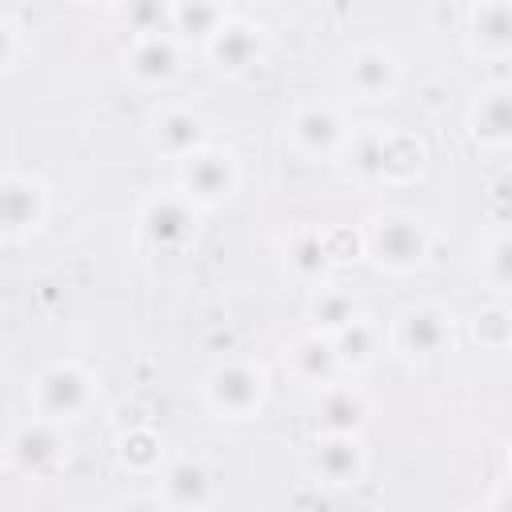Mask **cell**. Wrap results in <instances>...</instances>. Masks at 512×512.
Wrapping results in <instances>:
<instances>
[{
  "instance_id": "cell-1",
  "label": "cell",
  "mask_w": 512,
  "mask_h": 512,
  "mask_svg": "<svg viewBox=\"0 0 512 512\" xmlns=\"http://www.w3.org/2000/svg\"><path fill=\"white\" fill-rule=\"evenodd\" d=\"M364 248H368V256H372L380 268L408 272V268H416V264L428 256V232H424V224L412 220V216H384V220H376V228L368 232Z\"/></svg>"
},
{
  "instance_id": "cell-2",
  "label": "cell",
  "mask_w": 512,
  "mask_h": 512,
  "mask_svg": "<svg viewBox=\"0 0 512 512\" xmlns=\"http://www.w3.org/2000/svg\"><path fill=\"white\" fill-rule=\"evenodd\" d=\"M180 180H184L188 200L220 204L236 192V160L228 152H216V148H196L192 156H184Z\"/></svg>"
},
{
  "instance_id": "cell-3",
  "label": "cell",
  "mask_w": 512,
  "mask_h": 512,
  "mask_svg": "<svg viewBox=\"0 0 512 512\" xmlns=\"http://www.w3.org/2000/svg\"><path fill=\"white\" fill-rule=\"evenodd\" d=\"M204 392H208V404H212L216 412L240 420V416H248V412L260 404V396H264V376H260V368H252V364H236V360H232V364H220V368L208 372Z\"/></svg>"
},
{
  "instance_id": "cell-4",
  "label": "cell",
  "mask_w": 512,
  "mask_h": 512,
  "mask_svg": "<svg viewBox=\"0 0 512 512\" xmlns=\"http://www.w3.org/2000/svg\"><path fill=\"white\" fill-rule=\"evenodd\" d=\"M88 396H92V380L76 364H52L36 380V404L52 420H64V416L84 412L88 408Z\"/></svg>"
},
{
  "instance_id": "cell-5",
  "label": "cell",
  "mask_w": 512,
  "mask_h": 512,
  "mask_svg": "<svg viewBox=\"0 0 512 512\" xmlns=\"http://www.w3.org/2000/svg\"><path fill=\"white\" fill-rule=\"evenodd\" d=\"M140 232L156 244V248H180L192 232H196V216H192V204L184 196H172V192H160L144 204L140 212Z\"/></svg>"
},
{
  "instance_id": "cell-6",
  "label": "cell",
  "mask_w": 512,
  "mask_h": 512,
  "mask_svg": "<svg viewBox=\"0 0 512 512\" xmlns=\"http://www.w3.org/2000/svg\"><path fill=\"white\" fill-rule=\"evenodd\" d=\"M452 336V316L436 304H420V308H408L396 324V344L408 352V356H436Z\"/></svg>"
},
{
  "instance_id": "cell-7",
  "label": "cell",
  "mask_w": 512,
  "mask_h": 512,
  "mask_svg": "<svg viewBox=\"0 0 512 512\" xmlns=\"http://www.w3.org/2000/svg\"><path fill=\"white\" fill-rule=\"evenodd\" d=\"M44 220V188L32 176H8L0 184V224L4 236L32 232Z\"/></svg>"
},
{
  "instance_id": "cell-8",
  "label": "cell",
  "mask_w": 512,
  "mask_h": 512,
  "mask_svg": "<svg viewBox=\"0 0 512 512\" xmlns=\"http://www.w3.org/2000/svg\"><path fill=\"white\" fill-rule=\"evenodd\" d=\"M208 52L216 60V68L224 72H244L260 60L264 52V36L256 24H244V20H228L212 40H208Z\"/></svg>"
},
{
  "instance_id": "cell-9",
  "label": "cell",
  "mask_w": 512,
  "mask_h": 512,
  "mask_svg": "<svg viewBox=\"0 0 512 512\" xmlns=\"http://www.w3.org/2000/svg\"><path fill=\"white\" fill-rule=\"evenodd\" d=\"M364 468V452L356 444V432H328L312 452V472L328 484H348Z\"/></svg>"
},
{
  "instance_id": "cell-10",
  "label": "cell",
  "mask_w": 512,
  "mask_h": 512,
  "mask_svg": "<svg viewBox=\"0 0 512 512\" xmlns=\"http://www.w3.org/2000/svg\"><path fill=\"white\" fill-rule=\"evenodd\" d=\"M348 84L360 100H384L396 84V60L384 48H360L348 60Z\"/></svg>"
},
{
  "instance_id": "cell-11",
  "label": "cell",
  "mask_w": 512,
  "mask_h": 512,
  "mask_svg": "<svg viewBox=\"0 0 512 512\" xmlns=\"http://www.w3.org/2000/svg\"><path fill=\"white\" fill-rule=\"evenodd\" d=\"M292 140H296L308 156H328V152L340 148L344 124H340V116H336L332 108L308 104V108H300L296 120H292Z\"/></svg>"
},
{
  "instance_id": "cell-12",
  "label": "cell",
  "mask_w": 512,
  "mask_h": 512,
  "mask_svg": "<svg viewBox=\"0 0 512 512\" xmlns=\"http://www.w3.org/2000/svg\"><path fill=\"white\" fill-rule=\"evenodd\" d=\"M176 68H180V52H176V44H172L168 36H160V32L140 36L136 48H132V56H128V72H132L140 84H164V80L176 76Z\"/></svg>"
},
{
  "instance_id": "cell-13",
  "label": "cell",
  "mask_w": 512,
  "mask_h": 512,
  "mask_svg": "<svg viewBox=\"0 0 512 512\" xmlns=\"http://www.w3.org/2000/svg\"><path fill=\"white\" fill-rule=\"evenodd\" d=\"M152 140H156L160 152L184 160V156H192L196 148H204V120H200L196 112H188V108H172V112H164V116L156 120Z\"/></svg>"
},
{
  "instance_id": "cell-14",
  "label": "cell",
  "mask_w": 512,
  "mask_h": 512,
  "mask_svg": "<svg viewBox=\"0 0 512 512\" xmlns=\"http://www.w3.org/2000/svg\"><path fill=\"white\" fill-rule=\"evenodd\" d=\"M60 448H64V440L48 420H32L12 436V460L20 468H28V472H40V468L56 464Z\"/></svg>"
},
{
  "instance_id": "cell-15",
  "label": "cell",
  "mask_w": 512,
  "mask_h": 512,
  "mask_svg": "<svg viewBox=\"0 0 512 512\" xmlns=\"http://www.w3.org/2000/svg\"><path fill=\"white\" fill-rule=\"evenodd\" d=\"M368 420V400L356 388H328L316 404V424L324 432H360Z\"/></svg>"
},
{
  "instance_id": "cell-16",
  "label": "cell",
  "mask_w": 512,
  "mask_h": 512,
  "mask_svg": "<svg viewBox=\"0 0 512 512\" xmlns=\"http://www.w3.org/2000/svg\"><path fill=\"white\" fill-rule=\"evenodd\" d=\"M472 40L488 52H512V0H480L472 8Z\"/></svg>"
},
{
  "instance_id": "cell-17",
  "label": "cell",
  "mask_w": 512,
  "mask_h": 512,
  "mask_svg": "<svg viewBox=\"0 0 512 512\" xmlns=\"http://www.w3.org/2000/svg\"><path fill=\"white\" fill-rule=\"evenodd\" d=\"M472 132L484 144H512V88L484 92L472 108Z\"/></svg>"
},
{
  "instance_id": "cell-18",
  "label": "cell",
  "mask_w": 512,
  "mask_h": 512,
  "mask_svg": "<svg viewBox=\"0 0 512 512\" xmlns=\"http://www.w3.org/2000/svg\"><path fill=\"white\" fill-rule=\"evenodd\" d=\"M292 364H296V372H300L304 380H312V384H328V380L336 376V368H340V356H336L332 336H328V332H312V336H304V340L292 348Z\"/></svg>"
},
{
  "instance_id": "cell-19",
  "label": "cell",
  "mask_w": 512,
  "mask_h": 512,
  "mask_svg": "<svg viewBox=\"0 0 512 512\" xmlns=\"http://www.w3.org/2000/svg\"><path fill=\"white\" fill-rule=\"evenodd\" d=\"M164 496H168V504H176V508H196V504H204V500L212 496V476H208V468L196 464V460L172 464L168 476H164Z\"/></svg>"
},
{
  "instance_id": "cell-20",
  "label": "cell",
  "mask_w": 512,
  "mask_h": 512,
  "mask_svg": "<svg viewBox=\"0 0 512 512\" xmlns=\"http://www.w3.org/2000/svg\"><path fill=\"white\" fill-rule=\"evenodd\" d=\"M172 24H176L180 36L208 44L228 20H224V12H220L216 0H176V4H172Z\"/></svg>"
},
{
  "instance_id": "cell-21",
  "label": "cell",
  "mask_w": 512,
  "mask_h": 512,
  "mask_svg": "<svg viewBox=\"0 0 512 512\" xmlns=\"http://www.w3.org/2000/svg\"><path fill=\"white\" fill-rule=\"evenodd\" d=\"M308 316H312L316 332L336 336L344 324H352V320H356V296H352V292H344V288H320V292L312 296Z\"/></svg>"
},
{
  "instance_id": "cell-22",
  "label": "cell",
  "mask_w": 512,
  "mask_h": 512,
  "mask_svg": "<svg viewBox=\"0 0 512 512\" xmlns=\"http://www.w3.org/2000/svg\"><path fill=\"white\" fill-rule=\"evenodd\" d=\"M332 344H336L340 368H364L376 356V328L368 320H352L332 336Z\"/></svg>"
},
{
  "instance_id": "cell-23",
  "label": "cell",
  "mask_w": 512,
  "mask_h": 512,
  "mask_svg": "<svg viewBox=\"0 0 512 512\" xmlns=\"http://www.w3.org/2000/svg\"><path fill=\"white\" fill-rule=\"evenodd\" d=\"M424 144L416 136H384V176L388 180H412L424 168Z\"/></svg>"
},
{
  "instance_id": "cell-24",
  "label": "cell",
  "mask_w": 512,
  "mask_h": 512,
  "mask_svg": "<svg viewBox=\"0 0 512 512\" xmlns=\"http://www.w3.org/2000/svg\"><path fill=\"white\" fill-rule=\"evenodd\" d=\"M288 264L296 268V276L304 280H316L332 268V256H328V244H324V232H304L292 240L288 248Z\"/></svg>"
},
{
  "instance_id": "cell-25",
  "label": "cell",
  "mask_w": 512,
  "mask_h": 512,
  "mask_svg": "<svg viewBox=\"0 0 512 512\" xmlns=\"http://www.w3.org/2000/svg\"><path fill=\"white\" fill-rule=\"evenodd\" d=\"M120 456H124V464L136 468V472L152 468V464L160 460V440H156V432H148V428L124 432V436H120Z\"/></svg>"
},
{
  "instance_id": "cell-26",
  "label": "cell",
  "mask_w": 512,
  "mask_h": 512,
  "mask_svg": "<svg viewBox=\"0 0 512 512\" xmlns=\"http://www.w3.org/2000/svg\"><path fill=\"white\" fill-rule=\"evenodd\" d=\"M472 336L480 344H488V348L512 344V312H504V308H480L472 316Z\"/></svg>"
},
{
  "instance_id": "cell-27",
  "label": "cell",
  "mask_w": 512,
  "mask_h": 512,
  "mask_svg": "<svg viewBox=\"0 0 512 512\" xmlns=\"http://www.w3.org/2000/svg\"><path fill=\"white\" fill-rule=\"evenodd\" d=\"M352 168L360 176H384V136L380 132H364L352 144Z\"/></svg>"
},
{
  "instance_id": "cell-28",
  "label": "cell",
  "mask_w": 512,
  "mask_h": 512,
  "mask_svg": "<svg viewBox=\"0 0 512 512\" xmlns=\"http://www.w3.org/2000/svg\"><path fill=\"white\" fill-rule=\"evenodd\" d=\"M124 20H128L132 32L152 36L164 24V0H128L124 4Z\"/></svg>"
},
{
  "instance_id": "cell-29",
  "label": "cell",
  "mask_w": 512,
  "mask_h": 512,
  "mask_svg": "<svg viewBox=\"0 0 512 512\" xmlns=\"http://www.w3.org/2000/svg\"><path fill=\"white\" fill-rule=\"evenodd\" d=\"M488 280L500 284V288H512V236H500L492 248H488Z\"/></svg>"
},
{
  "instance_id": "cell-30",
  "label": "cell",
  "mask_w": 512,
  "mask_h": 512,
  "mask_svg": "<svg viewBox=\"0 0 512 512\" xmlns=\"http://www.w3.org/2000/svg\"><path fill=\"white\" fill-rule=\"evenodd\" d=\"M324 244H328V256H332V264H340V260H352L356 252H360V236L352 232V228H332V232H324Z\"/></svg>"
},
{
  "instance_id": "cell-31",
  "label": "cell",
  "mask_w": 512,
  "mask_h": 512,
  "mask_svg": "<svg viewBox=\"0 0 512 512\" xmlns=\"http://www.w3.org/2000/svg\"><path fill=\"white\" fill-rule=\"evenodd\" d=\"M4 52H0V64L4 68H16V44H20V28H16V20H4Z\"/></svg>"
},
{
  "instance_id": "cell-32",
  "label": "cell",
  "mask_w": 512,
  "mask_h": 512,
  "mask_svg": "<svg viewBox=\"0 0 512 512\" xmlns=\"http://www.w3.org/2000/svg\"><path fill=\"white\" fill-rule=\"evenodd\" d=\"M492 504H496V508H512V488H508V492H500Z\"/></svg>"
},
{
  "instance_id": "cell-33",
  "label": "cell",
  "mask_w": 512,
  "mask_h": 512,
  "mask_svg": "<svg viewBox=\"0 0 512 512\" xmlns=\"http://www.w3.org/2000/svg\"><path fill=\"white\" fill-rule=\"evenodd\" d=\"M508 472H512V444H508Z\"/></svg>"
}]
</instances>
